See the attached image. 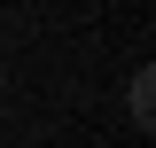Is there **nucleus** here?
<instances>
[{
    "instance_id": "nucleus-1",
    "label": "nucleus",
    "mask_w": 156,
    "mask_h": 148,
    "mask_svg": "<svg viewBox=\"0 0 156 148\" xmlns=\"http://www.w3.org/2000/svg\"><path fill=\"white\" fill-rule=\"evenodd\" d=\"M125 109H133V125H140V132L156 125V70H133V93H125Z\"/></svg>"
}]
</instances>
